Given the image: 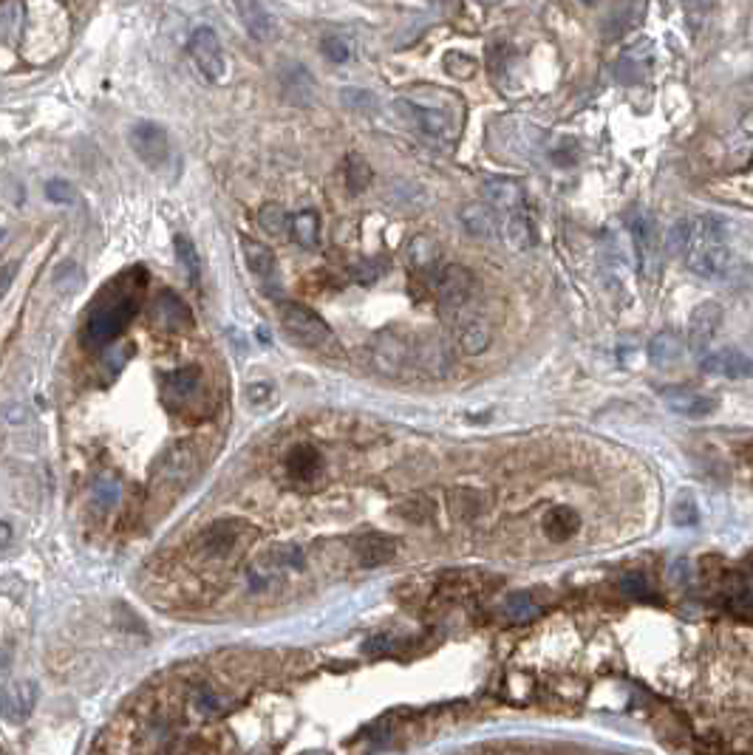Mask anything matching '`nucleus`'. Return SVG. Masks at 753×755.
Returning a JSON list of instances; mask_svg holds the SVG:
<instances>
[{
    "label": "nucleus",
    "mask_w": 753,
    "mask_h": 755,
    "mask_svg": "<svg viewBox=\"0 0 753 755\" xmlns=\"http://www.w3.org/2000/svg\"><path fill=\"white\" fill-rule=\"evenodd\" d=\"M669 252L691 269L697 278L723 280L733 272V252L728 246V224L720 215H694L674 221L669 232Z\"/></svg>",
    "instance_id": "obj_1"
},
{
    "label": "nucleus",
    "mask_w": 753,
    "mask_h": 755,
    "mask_svg": "<svg viewBox=\"0 0 753 755\" xmlns=\"http://www.w3.org/2000/svg\"><path fill=\"white\" fill-rule=\"evenodd\" d=\"M422 94L400 97L397 111L417 124L425 136L454 142L464 124V105L459 97L445 94L442 88H420Z\"/></svg>",
    "instance_id": "obj_2"
},
{
    "label": "nucleus",
    "mask_w": 753,
    "mask_h": 755,
    "mask_svg": "<svg viewBox=\"0 0 753 755\" xmlns=\"http://www.w3.org/2000/svg\"><path fill=\"white\" fill-rule=\"evenodd\" d=\"M278 317H281L283 331L290 334L295 343H300L303 348H315V351L340 348L332 326L315 309H309V305L295 303V300H283V303H278Z\"/></svg>",
    "instance_id": "obj_3"
},
{
    "label": "nucleus",
    "mask_w": 753,
    "mask_h": 755,
    "mask_svg": "<svg viewBox=\"0 0 753 755\" xmlns=\"http://www.w3.org/2000/svg\"><path fill=\"white\" fill-rule=\"evenodd\" d=\"M134 314H136V303L128 297H119L114 303L102 305V309H97L85 322V343L94 348L114 343V339L128 329Z\"/></svg>",
    "instance_id": "obj_4"
},
{
    "label": "nucleus",
    "mask_w": 753,
    "mask_h": 755,
    "mask_svg": "<svg viewBox=\"0 0 753 755\" xmlns=\"http://www.w3.org/2000/svg\"><path fill=\"white\" fill-rule=\"evenodd\" d=\"M187 54L195 63V68H199L210 82H224L227 80V54H224L219 34H215L210 26H199L190 34Z\"/></svg>",
    "instance_id": "obj_5"
},
{
    "label": "nucleus",
    "mask_w": 753,
    "mask_h": 755,
    "mask_svg": "<svg viewBox=\"0 0 753 755\" xmlns=\"http://www.w3.org/2000/svg\"><path fill=\"white\" fill-rule=\"evenodd\" d=\"M430 289H434L437 300L445 305H451V309H459V305H464L471 297H473V289H476V278L471 269H464L459 263H447V266H439L430 272Z\"/></svg>",
    "instance_id": "obj_6"
},
{
    "label": "nucleus",
    "mask_w": 753,
    "mask_h": 755,
    "mask_svg": "<svg viewBox=\"0 0 753 755\" xmlns=\"http://www.w3.org/2000/svg\"><path fill=\"white\" fill-rule=\"evenodd\" d=\"M131 148L145 167L156 170L170 156V139L168 131L156 122H136L131 128Z\"/></svg>",
    "instance_id": "obj_7"
},
{
    "label": "nucleus",
    "mask_w": 753,
    "mask_h": 755,
    "mask_svg": "<svg viewBox=\"0 0 753 755\" xmlns=\"http://www.w3.org/2000/svg\"><path fill=\"white\" fill-rule=\"evenodd\" d=\"M244 535H249V524H244V520H238V518L215 520V524H210L199 535V549L207 557H221L236 549L244 541Z\"/></svg>",
    "instance_id": "obj_8"
},
{
    "label": "nucleus",
    "mask_w": 753,
    "mask_h": 755,
    "mask_svg": "<svg viewBox=\"0 0 753 755\" xmlns=\"http://www.w3.org/2000/svg\"><path fill=\"white\" fill-rule=\"evenodd\" d=\"M629 229H632V241H635V252H637V266L643 278L654 275L657 266V238H654V224L643 210H635L629 215Z\"/></svg>",
    "instance_id": "obj_9"
},
{
    "label": "nucleus",
    "mask_w": 753,
    "mask_h": 755,
    "mask_svg": "<svg viewBox=\"0 0 753 755\" xmlns=\"http://www.w3.org/2000/svg\"><path fill=\"white\" fill-rule=\"evenodd\" d=\"M723 326V305L720 303H703V305H697L694 314H691V322H688V348L691 351H705L711 346V339L716 337V331H720Z\"/></svg>",
    "instance_id": "obj_10"
},
{
    "label": "nucleus",
    "mask_w": 753,
    "mask_h": 755,
    "mask_svg": "<svg viewBox=\"0 0 753 755\" xmlns=\"http://www.w3.org/2000/svg\"><path fill=\"white\" fill-rule=\"evenodd\" d=\"M662 402H666V408L671 413L686 416V419L711 416V413L716 410V405H720L714 397H708V393H697V390H688V388H666L662 390Z\"/></svg>",
    "instance_id": "obj_11"
},
{
    "label": "nucleus",
    "mask_w": 753,
    "mask_h": 755,
    "mask_svg": "<svg viewBox=\"0 0 753 755\" xmlns=\"http://www.w3.org/2000/svg\"><path fill=\"white\" fill-rule=\"evenodd\" d=\"M236 6H238L247 34L253 40L273 43L278 38V21L273 17V12L264 6V0H236Z\"/></svg>",
    "instance_id": "obj_12"
},
{
    "label": "nucleus",
    "mask_w": 753,
    "mask_h": 755,
    "mask_svg": "<svg viewBox=\"0 0 753 755\" xmlns=\"http://www.w3.org/2000/svg\"><path fill=\"white\" fill-rule=\"evenodd\" d=\"M699 368L714 376H728V380H748V376H753V359L737 348H723L705 354Z\"/></svg>",
    "instance_id": "obj_13"
},
{
    "label": "nucleus",
    "mask_w": 753,
    "mask_h": 755,
    "mask_svg": "<svg viewBox=\"0 0 753 755\" xmlns=\"http://www.w3.org/2000/svg\"><path fill=\"white\" fill-rule=\"evenodd\" d=\"M481 195L493 210L505 212V215L524 210V202H527L524 187L518 184L515 178H488V182L481 184Z\"/></svg>",
    "instance_id": "obj_14"
},
{
    "label": "nucleus",
    "mask_w": 753,
    "mask_h": 755,
    "mask_svg": "<svg viewBox=\"0 0 753 755\" xmlns=\"http://www.w3.org/2000/svg\"><path fill=\"white\" fill-rule=\"evenodd\" d=\"M397 554V541L383 532H366L354 541V557L363 569H376Z\"/></svg>",
    "instance_id": "obj_15"
},
{
    "label": "nucleus",
    "mask_w": 753,
    "mask_h": 755,
    "mask_svg": "<svg viewBox=\"0 0 753 755\" xmlns=\"http://www.w3.org/2000/svg\"><path fill=\"white\" fill-rule=\"evenodd\" d=\"M151 314H153L156 326L168 329V331H182V329L193 326V314L187 309V303L173 292H159L151 305Z\"/></svg>",
    "instance_id": "obj_16"
},
{
    "label": "nucleus",
    "mask_w": 753,
    "mask_h": 755,
    "mask_svg": "<svg viewBox=\"0 0 753 755\" xmlns=\"http://www.w3.org/2000/svg\"><path fill=\"white\" fill-rule=\"evenodd\" d=\"M241 252H244V261L247 269L253 272L255 280L261 283H278V261H275V252L269 249L266 244L255 241V238H244L241 241Z\"/></svg>",
    "instance_id": "obj_17"
},
{
    "label": "nucleus",
    "mask_w": 753,
    "mask_h": 755,
    "mask_svg": "<svg viewBox=\"0 0 753 755\" xmlns=\"http://www.w3.org/2000/svg\"><path fill=\"white\" fill-rule=\"evenodd\" d=\"M501 238H505V244L513 252H527V249L535 246L538 238H535L532 221L524 215V210L505 215V224H501Z\"/></svg>",
    "instance_id": "obj_18"
},
{
    "label": "nucleus",
    "mask_w": 753,
    "mask_h": 755,
    "mask_svg": "<svg viewBox=\"0 0 753 755\" xmlns=\"http://www.w3.org/2000/svg\"><path fill=\"white\" fill-rule=\"evenodd\" d=\"M459 219H462V227L471 232L473 238H481V241H490L496 238V212L490 204H464L459 210Z\"/></svg>",
    "instance_id": "obj_19"
},
{
    "label": "nucleus",
    "mask_w": 753,
    "mask_h": 755,
    "mask_svg": "<svg viewBox=\"0 0 753 755\" xmlns=\"http://www.w3.org/2000/svg\"><path fill=\"white\" fill-rule=\"evenodd\" d=\"M199 388H202L199 368H182V371H173L170 376H165L161 393H165V402H187L190 397L199 393Z\"/></svg>",
    "instance_id": "obj_20"
},
{
    "label": "nucleus",
    "mask_w": 753,
    "mask_h": 755,
    "mask_svg": "<svg viewBox=\"0 0 753 755\" xmlns=\"http://www.w3.org/2000/svg\"><path fill=\"white\" fill-rule=\"evenodd\" d=\"M405 356H408V346L405 339H397L391 334H383L380 339L374 343V365L385 371V373H397L405 365Z\"/></svg>",
    "instance_id": "obj_21"
},
{
    "label": "nucleus",
    "mask_w": 753,
    "mask_h": 755,
    "mask_svg": "<svg viewBox=\"0 0 753 755\" xmlns=\"http://www.w3.org/2000/svg\"><path fill=\"white\" fill-rule=\"evenodd\" d=\"M578 529H581V515L572 507H552L544 518V532L555 544L569 541Z\"/></svg>",
    "instance_id": "obj_22"
},
{
    "label": "nucleus",
    "mask_w": 753,
    "mask_h": 755,
    "mask_svg": "<svg viewBox=\"0 0 753 755\" xmlns=\"http://www.w3.org/2000/svg\"><path fill=\"white\" fill-rule=\"evenodd\" d=\"M290 229H292V241L300 249H307V252L320 249V215L315 210L295 212L290 221Z\"/></svg>",
    "instance_id": "obj_23"
},
{
    "label": "nucleus",
    "mask_w": 753,
    "mask_h": 755,
    "mask_svg": "<svg viewBox=\"0 0 753 755\" xmlns=\"http://www.w3.org/2000/svg\"><path fill=\"white\" fill-rule=\"evenodd\" d=\"M281 85H283L286 97H290L292 102H298V105H309L312 102L315 80L309 77V71L303 68V65H290V68H286L283 77H281Z\"/></svg>",
    "instance_id": "obj_24"
},
{
    "label": "nucleus",
    "mask_w": 753,
    "mask_h": 755,
    "mask_svg": "<svg viewBox=\"0 0 753 755\" xmlns=\"http://www.w3.org/2000/svg\"><path fill=\"white\" fill-rule=\"evenodd\" d=\"M286 467H290V476L300 484H309L317 473H320V453L309 444H300L286 459Z\"/></svg>",
    "instance_id": "obj_25"
},
{
    "label": "nucleus",
    "mask_w": 753,
    "mask_h": 755,
    "mask_svg": "<svg viewBox=\"0 0 753 755\" xmlns=\"http://www.w3.org/2000/svg\"><path fill=\"white\" fill-rule=\"evenodd\" d=\"M683 356V339L674 331H662L649 343V359L654 365H674Z\"/></svg>",
    "instance_id": "obj_26"
},
{
    "label": "nucleus",
    "mask_w": 753,
    "mask_h": 755,
    "mask_svg": "<svg viewBox=\"0 0 753 755\" xmlns=\"http://www.w3.org/2000/svg\"><path fill=\"white\" fill-rule=\"evenodd\" d=\"M408 261L414 269H428V272H434L437 261H439V246L434 238L428 236H414L408 244Z\"/></svg>",
    "instance_id": "obj_27"
},
{
    "label": "nucleus",
    "mask_w": 753,
    "mask_h": 755,
    "mask_svg": "<svg viewBox=\"0 0 753 755\" xmlns=\"http://www.w3.org/2000/svg\"><path fill=\"white\" fill-rule=\"evenodd\" d=\"M343 176H346V187H349V193H354V195H357V193H366V190H368L371 178H374V170H371V165H368V161H366L363 156L351 153V156H346Z\"/></svg>",
    "instance_id": "obj_28"
},
{
    "label": "nucleus",
    "mask_w": 753,
    "mask_h": 755,
    "mask_svg": "<svg viewBox=\"0 0 753 755\" xmlns=\"http://www.w3.org/2000/svg\"><path fill=\"white\" fill-rule=\"evenodd\" d=\"M459 343L464 354H481L490 348V329L484 320H471L464 322V329L459 334Z\"/></svg>",
    "instance_id": "obj_29"
},
{
    "label": "nucleus",
    "mask_w": 753,
    "mask_h": 755,
    "mask_svg": "<svg viewBox=\"0 0 753 755\" xmlns=\"http://www.w3.org/2000/svg\"><path fill=\"white\" fill-rule=\"evenodd\" d=\"M176 258H178V266L185 269V275L193 286H199L202 280V261H199V252H195L193 241L187 236H176Z\"/></svg>",
    "instance_id": "obj_30"
},
{
    "label": "nucleus",
    "mask_w": 753,
    "mask_h": 755,
    "mask_svg": "<svg viewBox=\"0 0 753 755\" xmlns=\"http://www.w3.org/2000/svg\"><path fill=\"white\" fill-rule=\"evenodd\" d=\"M34 685L31 682H26V685H17L14 691L6 693V716L12 718V722H23V718L29 716V710L34 708Z\"/></svg>",
    "instance_id": "obj_31"
},
{
    "label": "nucleus",
    "mask_w": 753,
    "mask_h": 755,
    "mask_svg": "<svg viewBox=\"0 0 753 755\" xmlns=\"http://www.w3.org/2000/svg\"><path fill=\"white\" fill-rule=\"evenodd\" d=\"M261 566H266L269 571H273V569H300L303 566V552L295 544L275 546L273 552H266L261 557Z\"/></svg>",
    "instance_id": "obj_32"
},
{
    "label": "nucleus",
    "mask_w": 753,
    "mask_h": 755,
    "mask_svg": "<svg viewBox=\"0 0 753 755\" xmlns=\"http://www.w3.org/2000/svg\"><path fill=\"white\" fill-rule=\"evenodd\" d=\"M290 212H286L281 204H275V202H269V204H264L261 210H258V224H261V229L264 232H269V236L273 238H278V236H283L286 232V227H290Z\"/></svg>",
    "instance_id": "obj_33"
},
{
    "label": "nucleus",
    "mask_w": 753,
    "mask_h": 755,
    "mask_svg": "<svg viewBox=\"0 0 753 755\" xmlns=\"http://www.w3.org/2000/svg\"><path fill=\"white\" fill-rule=\"evenodd\" d=\"M541 614V605H538L530 595H510L505 600V617L513 622H530Z\"/></svg>",
    "instance_id": "obj_34"
},
{
    "label": "nucleus",
    "mask_w": 753,
    "mask_h": 755,
    "mask_svg": "<svg viewBox=\"0 0 753 755\" xmlns=\"http://www.w3.org/2000/svg\"><path fill=\"white\" fill-rule=\"evenodd\" d=\"M442 65H445V71L454 80H473L476 71H479V63L471 57V54H464V51H447Z\"/></svg>",
    "instance_id": "obj_35"
},
{
    "label": "nucleus",
    "mask_w": 753,
    "mask_h": 755,
    "mask_svg": "<svg viewBox=\"0 0 753 755\" xmlns=\"http://www.w3.org/2000/svg\"><path fill=\"white\" fill-rule=\"evenodd\" d=\"M671 520H674L677 527H694L697 520H699V510H697L694 498H688V495L677 498L674 507H671Z\"/></svg>",
    "instance_id": "obj_36"
},
{
    "label": "nucleus",
    "mask_w": 753,
    "mask_h": 755,
    "mask_svg": "<svg viewBox=\"0 0 753 755\" xmlns=\"http://www.w3.org/2000/svg\"><path fill=\"white\" fill-rule=\"evenodd\" d=\"M46 199L51 204H74L77 202V190L71 187V182H63V178H51V182H46Z\"/></svg>",
    "instance_id": "obj_37"
},
{
    "label": "nucleus",
    "mask_w": 753,
    "mask_h": 755,
    "mask_svg": "<svg viewBox=\"0 0 753 755\" xmlns=\"http://www.w3.org/2000/svg\"><path fill=\"white\" fill-rule=\"evenodd\" d=\"M320 51L326 54V60H332V63H346L349 54H351V51H349V43L340 40V38H323Z\"/></svg>",
    "instance_id": "obj_38"
},
{
    "label": "nucleus",
    "mask_w": 753,
    "mask_h": 755,
    "mask_svg": "<svg viewBox=\"0 0 753 755\" xmlns=\"http://www.w3.org/2000/svg\"><path fill=\"white\" fill-rule=\"evenodd\" d=\"M683 12H686V21H688L691 31H697L699 26L705 23L708 0H683Z\"/></svg>",
    "instance_id": "obj_39"
},
{
    "label": "nucleus",
    "mask_w": 753,
    "mask_h": 755,
    "mask_svg": "<svg viewBox=\"0 0 753 755\" xmlns=\"http://www.w3.org/2000/svg\"><path fill=\"white\" fill-rule=\"evenodd\" d=\"M269 399H273V385L269 382H249L247 385V402L249 405L261 408V405H269Z\"/></svg>",
    "instance_id": "obj_40"
},
{
    "label": "nucleus",
    "mask_w": 753,
    "mask_h": 755,
    "mask_svg": "<svg viewBox=\"0 0 753 755\" xmlns=\"http://www.w3.org/2000/svg\"><path fill=\"white\" fill-rule=\"evenodd\" d=\"M620 588H623V595H629V597L649 595V583H645L643 574H626V578L620 580Z\"/></svg>",
    "instance_id": "obj_41"
},
{
    "label": "nucleus",
    "mask_w": 753,
    "mask_h": 755,
    "mask_svg": "<svg viewBox=\"0 0 753 755\" xmlns=\"http://www.w3.org/2000/svg\"><path fill=\"white\" fill-rule=\"evenodd\" d=\"M193 708L199 710L202 716H210L212 710H219V702H215V696L210 693V691H202L199 696H195V702H193Z\"/></svg>",
    "instance_id": "obj_42"
},
{
    "label": "nucleus",
    "mask_w": 753,
    "mask_h": 755,
    "mask_svg": "<svg viewBox=\"0 0 753 755\" xmlns=\"http://www.w3.org/2000/svg\"><path fill=\"white\" fill-rule=\"evenodd\" d=\"M671 580H674V583H686V580H688V561H683V557H677V561L671 563Z\"/></svg>",
    "instance_id": "obj_43"
},
{
    "label": "nucleus",
    "mask_w": 753,
    "mask_h": 755,
    "mask_svg": "<svg viewBox=\"0 0 753 755\" xmlns=\"http://www.w3.org/2000/svg\"><path fill=\"white\" fill-rule=\"evenodd\" d=\"M12 275H14V263H9V266L4 269V292L9 289V283H12Z\"/></svg>",
    "instance_id": "obj_44"
},
{
    "label": "nucleus",
    "mask_w": 753,
    "mask_h": 755,
    "mask_svg": "<svg viewBox=\"0 0 753 755\" xmlns=\"http://www.w3.org/2000/svg\"><path fill=\"white\" fill-rule=\"evenodd\" d=\"M479 6H498V4H505V0H476Z\"/></svg>",
    "instance_id": "obj_45"
},
{
    "label": "nucleus",
    "mask_w": 753,
    "mask_h": 755,
    "mask_svg": "<svg viewBox=\"0 0 753 755\" xmlns=\"http://www.w3.org/2000/svg\"><path fill=\"white\" fill-rule=\"evenodd\" d=\"M9 544V524H4V546Z\"/></svg>",
    "instance_id": "obj_46"
},
{
    "label": "nucleus",
    "mask_w": 753,
    "mask_h": 755,
    "mask_svg": "<svg viewBox=\"0 0 753 755\" xmlns=\"http://www.w3.org/2000/svg\"><path fill=\"white\" fill-rule=\"evenodd\" d=\"M586 4H592V0H586Z\"/></svg>",
    "instance_id": "obj_47"
}]
</instances>
